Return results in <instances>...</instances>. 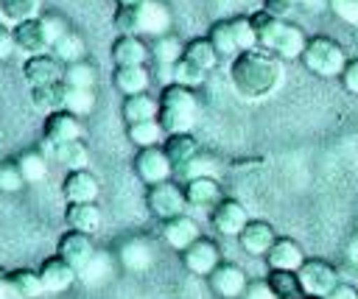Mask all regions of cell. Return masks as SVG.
<instances>
[{
  "mask_svg": "<svg viewBox=\"0 0 358 299\" xmlns=\"http://www.w3.org/2000/svg\"><path fill=\"white\" fill-rule=\"evenodd\" d=\"M64 64H73V61H81L84 59V39L76 34V31H67V34H62L56 42H53V48H50Z\"/></svg>",
  "mask_w": 358,
  "mask_h": 299,
  "instance_id": "obj_37",
  "label": "cell"
},
{
  "mask_svg": "<svg viewBox=\"0 0 358 299\" xmlns=\"http://www.w3.org/2000/svg\"><path fill=\"white\" fill-rule=\"evenodd\" d=\"M294 6H296V0H263V8L274 17H282V20L294 11Z\"/></svg>",
  "mask_w": 358,
  "mask_h": 299,
  "instance_id": "obj_50",
  "label": "cell"
},
{
  "mask_svg": "<svg viewBox=\"0 0 358 299\" xmlns=\"http://www.w3.org/2000/svg\"><path fill=\"white\" fill-rule=\"evenodd\" d=\"M0 299H20V296L14 293V288H11V282H8V279H3V282H0Z\"/></svg>",
  "mask_w": 358,
  "mask_h": 299,
  "instance_id": "obj_53",
  "label": "cell"
},
{
  "mask_svg": "<svg viewBox=\"0 0 358 299\" xmlns=\"http://www.w3.org/2000/svg\"><path fill=\"white\" fill-rule=\"evenodd\" d=\"M134 170L145 184H157V182H168L173 176V162L168 159L162 145H148L140 148L134 156Z\"/></svg>",
  "mask_w": 358,
  "mask_h": 299,
  "instance_id": "obj_6",
  "label": "cell"
},
{
  "mask_svg": "<svg viewBox=\"0 0 358 299\" xmlns=\"http://www.w3.org/2000/svg\"><path fill=\"white\" fill-rule=\"evenodd\" d=\"M302 299H327V296H313V293H305Z\"/></svg>",
  "mask_w": 358,
  "mask_h": 299,
  "instance_id": "obj_56",
  "label": "cell"
},
{
  "mask_svg": "<svg viewBox=\"0 0 358 299\" xmlns=\"http://www.w3.org/2000/svg\"><path fill=\"white\" fill-rule=\"evenodd\" d=\"M168 159L173 162V170L182 168L185 162H190L193 156H199V143L190 131H179V134H168L165 143H162Z\"/></svg>",
  "mask_w": 358,
  "mask_h": 299,
  "instance_id": "obj_27",
  "label": "cell"
},
{
  "mask_svg": "<svg viewBox=\"0 0 358 299\" xmlns=\"http://www.w3.org/2000/svg\"><path fill=\"white\" fill-rule=\"evenodd\" d=\"M246 285H249L246 282V274L235 263H218L213 268V274H210V288L221 299H241L243 291H246Z\"/></svg>",
  "mask_w": 358,
  "mask_h": 299,
  "instance_id": "obj_9",
  "label": "cell"
},
{
  "mask_svg": "<svg viewBox=\"0 0 358 299\" xmlns=\"http://www.w3.org/2000/svg\"><path fill=\"white\" fill-rule=\"evenodd\" d=\"M81 120L70 109L50 112L42 123V137L45 143H67V140H81Z\"/></svg>",
  "mask_w": 358,
  "mask_h": 299,
  "instance_id": "obj_12",
  "label": "cell"
},
{
  "mask_svg": "<svg viewBox=\"0 0 358 299\" xmlns=\"http://www.w3.org/2000/svg\"><path fill=\"white\" fill-rule=\"evenodd\" d=\"M64 70H67V64L56 53H36V56L25 59L22 78H25L28 87H42V84L64 81Z\"/></svg>",
  "mask_w": 358,
  "mask_h": 299,
  "instance_id": "obj_7",
  "label": "cell"
},
{
  "mask_svg": "<svg viewBox=\"0 0 358 299\" xmlns=\"http://www.w3.org/2000/svg\"><path fill=\"white\" fill-rule=\"evenodd\" d=\"M106 265H109V260H106L103 254H98V251H95V257H92V260L78 271V277H81L84 282H101V279L109 274V268H106Z\"/></svg>",
  "mask_w": 358,
  "mask_h": 299,
  "instance_id": "obj_45",
  "label": "cell"
},
{
  "mask_svg": "<svg viewBox=\"0 0 358 299\" xmlns=\"http://www.w3.org/2000/svg\"><path fill=\"white\" fill-rule=\"evenodd\" d=\"M42 154L53 162H62L67 170L87 168V162H90V151L81 140H67V143H45L42 140Z\"/></svg>",
  "mask_w": 358,
  "mask_h": 299,
  "instance_id": "obj_16",
  "label": "cell"
},
{
  "mask_svg": "<svg viewBox=\"0 0 358 299\" xmlns=\"http://www.w3.org/2000/svg\"><path fill=\"white\" fill-rule=\"evenodd\" d=\"M182 53H185V45H182L176 36H171V34L157 36V45H154V59H157L159 64H176V61L182 59Z\"/></svg>",
  "mask_w": 358,
  "mask_h": 299,
  "instance_id": "obj_40",
  "label": "cell"
},
{
  "mask_svg": "<svg viewBox=\"0 0 358 299\" xmlns=\"http://www.w3.org/2000/svg\"><path fill=\"white\" fill-rule=\"evenodd\" d=\"M305 45H308V36L302 34V28H299V25L285 22V28H282L280 39L274 42V50H271V53H274V56H280L282 61H291V59H302Z\"/></svg>",
  "mask_w": 358,
  "mask_h": 299,
  "instance_id": "obj_30",
  "label": "cell"
},
{
  "mask_svg": "<svg viewBox=\"0 0 358 299\" xmlns=\"http://www.w3.org/2000/svg\"><path fill=\"white\" fill-rule=\"evenodd\" d=\"M210 221H213V229H215V232L229 235V238H238L241 229L249 224V215H246V207H243L238 198H221V201L213 207Z\"/></svg>",
  "mask_w": 358,
  "mask_h": 299,
  "instance_id": "obj_8",
  "label": "cell"
},
{
  "mask_svg": "<svg viewBox=\"0 0 358 299\" xmlns=\"http://www.w3.org/2000/svg\"><path fill=\"white\" fill-rule=\"evenodd\" d=\"M274 240H277V232H274V226L268 224V221H252L249 218V224L241 229V235H238V243H241V249L243 251H249V254H255V257H266L268 254V249L274 246Z\"/></svg>",
  "mask_w": 358,
  "mask_h": 299,
  "instance_id": "obj_15",
  "label": "cell"
},
{
  "mask_svg": "<svg viewBox=\"0 0 358 299\" xmlns=\"http://www.w3.org/2000/svg\"><path fill=\"white\" fill-rule=\"evenodd\" d=\"M67 87H70V84H67ZM92 106H95V92H92V89L70 87V92H67V109H70L73 115H87V112H92Z\"/></svg>",
  "mask_w": 358,
  "mask_h": 299,
  "instance_id": "obj_43",
  "label": "cell"
},
{
  "mask_svg": "<svg viewBox=\"0 0 358 299\" xmlns=\"http://www.w3.org/2000/svg\"><path fill=\"white\" fill-rule=\"evenodd\" d=\"M62 193L67 201H95L101 193V182L90 168L67 170L64 182H62Z\"/></svg>",
  "mask_w": 358,
  "mask_h": 299,
  "instance_id": "obj_14",
  "label": "cell"
},
{
  "mask_svg": "<svg viewBox=\"0 0 358 299\" xmlns=\"http://www.w3.org/2000/svg\"><path fill=\"white\" fill-rule=\"evenodd\" d=\"M232 31H235V39H238V50L257 48V34H255L252 17H232Z\"/></svg>",
  "mask_w": 358,
  "mask_h": 299,
  "instance_id": "obj_42",
  "label": "cell"
},
{
  "mask_svg": "<svg viewBox=\"0 0 358 299\" xmlns=\"http://www.w3.org/2000/svg\"><path fill=\"white\" fill-rule=\"evenodd\" d=\"M162 238H165V243L171 246V249H176V251H185L190 243H196L199 238H201V232H199V224L190 218V215H176V218H168L165 221V229H162Z\"/></svg>",
  "mask_w": 358,
  "mask_h": 299,
  "instance_id": "obj_20",
  "label": "cell"
},
{
  "mask_svg": "<svg viewBox=\"0 0 358 299\" xmlns=\"http://www.w3.org/2000/svg\"><path fill=\"white\" fill-rule=\"evenodd\" d=\"M64 221H67L70 229L92 235L101 226V210L95 207V201H67Z\"/></svg>",
  "mask_w": 358,
  "mask_h": 299,
  "instance_id": "obj_24",
  "label": "cell"
},
{
  "mask_svg": "<svg viewBox=\"0 0 358 299\" xmlns=\"http://www.w3.org/2000/svg\"><path fill=\"white\" fill-rule=\"evenodd\" d=\"M296 274H299L302 291L305 293H313V296H327L338 285L336 265H330L327 260H319V257H305V263L299 265Z\"/></svg>",
  "mask_w": 358,
  "mask_h": 299,
  "instance_id": "obj_5",
  "label": "cell"
},
{
  "mask_svg": "<svg viewBox=\"0 0 358 299\" xmlns=\"http://www.w3.org/2000/svg\"><path fill=\"white\" fill-rule=\"evenodd\" d=\"M182 263L187 271L193 274H213V268L221 263V249L215 240L210 238H199L196 243H190L185 251H182Z\"/></svg>",
  "mask_w": 358,
  "mask_h": 299,
  "instance_id": "obj_11",
  "label": "cell"
},
{
  "mask_svg": "<svg viewBox=\"0 0 358 299\" xmlns=\"http://www.w3.org/2000/svg\"><path fill=\"white\" fill-rule=\"evenodd\" d=\"M151 84V73L145 70V64H115V87L123 95H137L145 92Z\"/></svg>",
  "mask_w": 358,
  "mask_h": 299,
  "instance_id": "obj_25",
  "label": "cell"
},
{
  "mask_svg": "<svg viewBox=\"0 0 358 299\" xmlns=\"http://www.w3.org/2000/svg\"><path fill=\"white\" fill-rule=\"evenodd\" d=\"M241 299H280V296L274 293V288L268 285V279H255V282L246 285V291H243Z\"/></svg>",
  "mask_w": 358,
  "mask_h": 299,
  "instance_id": "obj_47",
  "label": "cell"
},
{
  "mask_svg": "<svg viewBox=\"0 0 358 299\" xmlns=\"http://www.w3.org/2000/svg\"><path fill=\"white\" fill-rule=\"evenodd\" d=\"M14 48H17V45H14V34L0 25V59H8Z\"/></svg>",
  "mask_w": 358,
  "mask_h": 299,
  "instance_id": "obj_51",
  "label": "cell"
},
{
  "mask_svg": "<svg viewBox=\"0 0 358 299\" xmlns=\"http://www.w3.org/2000/svg\"><path fill=\"white\" fill-rule=\"evenodd\" d=\"M145 204L148 210L168 221V218H176L185 212L187 207V198H185V187H176L171 182H157V184H148V193H145Z\"/></svg>",
  "mask_w": 358,
  "mask_h": 299,
  "instance_id": "obj_4",
  "label": "cell"
},
{
  "mask_svg": "<svg viewBox=\"0 0 358 299\" xmlns=\"http://www.w3.org/2000/svg\"><path fill=\"white\" fill-rule=\"evenodd\" d=\"M137 25L140 34H151V36H165L171 28V11L165 3L159 0H143L137 6Z\"/></svg>",
  "mask_w": 358,
  "mask_h": 299,
  "instance_id": "obj_18",
  "label": "cell"
},
{
  "mask_svg": "<svg viewBox=\"0 0 358 299\" xmlns=\"http://www.w3.org/2000/svg\"><path fill=\"white\" fill-rule=\"evenodd\" d=\"M59 257H64L76 271H81L92 257H95V246H92V238L87 232H78V229H70L59 238Z\"/></svg>",
  "mask_w": 358,
  "mask_h": 299,
  "instance_id": "obj_13",
  "label": "cell"
},
{
  "mask_svg": "<svg viewBox=\"0 0 358 299\" xmlns=\"http://www.w3.org/2000/svg\"><path fill=\"white\" fill-rule=\"evenodd\" d=\"M268 268H285V271H299V265L305 263L302 246L294 238H277L274 246L266 254Z\"/></svg>",
  "mask_w": 358,
  "mask_h": 299,
  "instance_id": "obj_21",
  "label": "cell"
},
{
  "mask_svg": "<svg viewBox=\"0 0 358 299\" xmlns=\"http://www.w3.org/2000/svg\"><path fill=\"white\" fill-rule=\"evenodd\" d=\"M17 168L22 170L25 182H42L48 176V156L42 151H25L17 156Z\"/></svg>",
  "mask_w": 358,
  "mask_h": 299,
  "instance_id": "obj_38",
  "label": "cell"
},
{
  "mask_svg": "<svg viewBox=\"0 0 358 299\" xmlns=\"http://www.w3.org/2000/svg\"><path fill=\"white\" fill-rule=\"evenodd\" d=\"M185 198L190 207H215L224 196H221V184L215 176L204 173V176H193L185 182Z\"/></svg>",
  "mask_w": 358,
  "mask_h": 299,
  "instance_id": "obj_19",
  "label": "cell"
},
{
  "mask_svg": "<svg viewBox=\"0 0 358 299\" xmlns=\"http://www.w3.org/2000/svg\"><path fill=\"white\" fill-rule=\"evenodd\" d=\"M330 6L341 20L358 25V0H330Z\"/></svg>",
  "mask_w": 358,
  "mask_h": 299,
  "instance_id": "obj_48",
  "label": "cell"
},
{
  "mask_svg": "<svg viewBox=\"0 0 358 299\" xmlns=\"http://www.w3.org/2000/svg\"><path fill=\"white\" fill-rule=\"evenodd\" d=\"M42 22H45V31H48V36H50V42H56L62 34H67L70 28H67V22L59 17V14H45L42 17ZM53 48V45H50Z\"/></svg>",
  "mask_w": 358,
  "mask_h": 299,
  "instance_id": "obj_49",
  "label": "cell"
},
{
  "mask_svg": "<svg viewBox=\"0 0 358 299\" xmlns=\"http://www.w3.org/2000/svg\"><path fill=\"white\" fill-rule=\"evenodd\" d=\"M338 84L350 92V95H358V59H347L341 75H338Z\"/></svg>",
  "mask_w": 358,
  "mask_h": 299,
  "instance_id": "obj_46",
  "label": "cell"
},
{
  "mask_svg": "<svg viewBox=\"0 0 358 299\" xmlns=\"http://www.w3.org/2000/svg\"><path fill=\"white\" fill-rule=\"evenodd\" d=\"M327 299H358V291H355L352 285H347V282H338V285L327 293Z\"/></svg>",
  "mask_w": 358,
  "mask_h": 299,
  "instance_id": "obj_52",
  "label": "cell"
},
{
  "mask_svg": "<svg viewBox=\"0 0 358 299\" xmlns=\"http://www.w3.org/2000/svg\"><path fill=\"white\" fill-rule=\"evenodd\" d=\"M207 39L213 42V48L218 50V56H238V39H235V31H232V20H218L210 25V34Z\"/></svg>",
  "mask_w": 358,
  "mask_h": 299,
  "instance_id": "obj_35",
  "label": "cell"
},
{
  "mask_svg": "<svg viewBox=\"0 0 358 299\" xmlns=\"http://www.w3.org/2000/svg\"><path fill=\"white\" fill-rule=\"evenodd\" d=\"M229 81H232L235 92L241 98H246V101L268 98L282 84L280 56H274L271 50H263V48L241 50L238 56H232Z\"/></svg>",
  "mask_w": 358,
  "mask_h": 299,
  "instance_id": "obj_1",
  "label": "cell"
},
{
  "mask_svg": "<svg viewBox=\"0 0 358 299\" xmlns=\"http://www.w3.org/2000/svg\"><path fill=\"white\" fill-rule=\"evenodd\" d=\"M159 103V112H157V120L159 126L165 129V134H179V131H190L196 126V117H199V98L193 92V87H185V84H165L162 87V95L157 98Z\"/></svg>",
  "mask_w": 358,
  "mask_h": 299,
  "instance_id": "obj_2",
  "label": "cell"
},
{
  "mask_svg": "<svg viewBox=\"0 0 358 299\" xmlns=\"http://www.w3.org/2000/svg\"><path fill=\"white\" fill-rule=\"evenodd\" d=\"M11 34H14V45L28 53V56H36V53H48L50 50V36L45 31V22L42 17H34V20H25L20 25H11Z\"/></svg>",
  "mask_w": 358,
  "mask_h": 299,
  "instance_id": "obj_10",
  "label": "cell"
},
{
  "mask_svg": "<svg viewBox=\"0 0 358 299\" xmlns=\"http://www.w3.org/2000/svg\"><path fill=\"white\" fill-rule=\"evenodd\" d=\"M148 48L140 36L134 34H120L115 42H112V61L120 67V64H145L148 61Z\"/></svg>",
  "mask_w": 358,
  "mask_h": 299,
  "instance_id": "obj_23",
  "label": "cell"
},
{
  "mask_svg": "<svg viewBox=\"0 0 358 299\" xmlns=\"http://www.w3.org/2000/svg\"><path fill=\"white\" fill-rule=\"evenodd\" d=\"M120 263L129 271H148L154 265V249L143 238H131L120 246Z\"/></svg>",
  "mask_w": 358,
  "mask_h": 299,
  "instance_id": "obj_29",
  "label": "cell"
},
{
  "mask_svg": "<svg viewBox=\"0 0 358 299\" xmlns=\"http://www.w3.org/2000/svg\"><path fill=\"white\" fill-rule=\"evenodd\" d=\"M3 279H8V271H6L3 265H0V282H3Z\"/></svg>",
  "mask_w": 358,
  "mask_h": 299,
  "instance_id": "obj_55",
  "label": "cell"
},
{
  "mask_svg": "<svg viewBox=\"0 0 358 299\" xmlns=\"http://www.w3.org/2000/svg\"><path fill=\"white\" fill-rule=\"evenodd\" d=\"M204 78H207V70H201L199 64L187 61L185 56H182V59L173 64V81H176V84H185V87H199Z\"/></svg>",
  "mask_w": 358,
  "mask_h": 299,
  "instance_id": "obj_41",
  "label": "cell"
},
{
  "mask_svg": "<svg viewBox=\"0 0 358 299\" xmlns=\"http://www.w3.org/2000/svg\"><path fill=\"white\" fill-rule=\"evenodd\" d=\"M22 184H25V176H22V170L17 168V162L0 165V190L17 193V190H22Z\"/></svg>",
  "mask_w": 358,
  "mask_h": 299,
  "instance_id": "obj_44",
  "label": "cell"
},
{
  "mask_svg": "<svg viewBox=\"0 0 358 299\" xmlns=\"http://www.w3.org/2000/svg\"><path fill=\"white\" fill-rule=\"evenodd\" d=\"M39 14V0H0V17L8 25H20Z\"/></svg>",
  "mask_w": 358,
  "mask_h": 299,
  "instance_id": "obj_36",
  "label": "cell"
},
{
  "mask_svg": "<svg viewBox=\"0 0 358 299\" xmlns=\"http://www.w3.org/2000/svg\"><path fill=\"white\" fill-rule=\"evenodd\" d=\"M268 285L274 288V293L280 299H302L305 291H302V282H299V274L296 271H285V268H271L268 271Z\"/></svg>",
  "mask_w": 358,
  "mask_h": 299,
  "instance_id": "obj_33",
  "label": "cell"
},
{
  "mask_svg": "<svg viewBox=\"0 0 358 299\" xmlns=\"http://www.w3.org/2000/svg\"><path fill=\"white\" fill-rule=\"evenodd\" d=\"M95 78H98V73H95V67L90 64V61H73V64H67V70H64V81L70 84V87H84V89H92L95 87Z\"/></svg>",
  "mask_w": 358,
  "mask_h": 299,
  "instance_id": "obj_39",
  "label": "cell"
},
{
  "mask_svg": "<svg viewBox=\"0 0 358 299\" xmlns=\"http://www.w3.org/2000/svg\"><path fill=\"white\" fill-rule=\"evenodd\" d=\"M249 17H252V25H255V34H257V48L274 50V42L280 39V34H282V28H285V20L268 14L266 8H260V11L249 14Z\"/></svg>",
  "mask_w": 358,
  "mask_h": 299,
  "instance_id": "obj_26",
  "label": "cell"
},
{
  "mask_svg": "<svg viewBox=\"0 0 358 299\" xmlns=\"http://www.w3.org/2000/svg\"><path fill=\"white\" fill-rule=\"evenodd\" d=\"M39 277H42L45 291L59 293V291H67V288L76 282L78 271H76L64 257H59V254H56V257L42 260V265H39Z\"/></svg>",
  "mask_w": 358,
  "mask_h": 299,
  "instance_id": "obj_17",
  "label": "cell"
},
{
  "mask_svg": "<svg viewBox=\"0 0 358 299\" xmlns=\"http://www.w3.org/2000/svg\"><path fill=\"white\" fill-rule=\"evenodd\" d=\"M8 282H11V288H14V293L20 299H39L45 293V285H42L39 271H31V268H14V271H8Z\"/></svg>",
  "mask_w": 358,
  "mask_h": 299,
  "instance_id": "obj_31",
  "label": "cell"
},
{
  "mask_svg": "<svg viewBox=\"0 0 358 299\" xmlns=\"http://www.w3.org/2000/svg\"><path fill=\"white\" fill-rule=\"evenodd\" d=\"M302 64L319 78H338L347 64V53L330 36H310L302 50Z\"/></svg>",
  "mask_w": 358,
  "mask_h": 299,
  "instance_id": "obj_3",
  "label": "cell"
},
{
  "mask_svg": "<svg viewBox=\"0 0 358 299\" xmlns=\"http://www.w3.org/2000/svg\"><path fill=\"white\" fill-rule=\"evenodd\" d=\"M129 140L137 145V148H148V145H162L165 143V129L159 126V120H140V123H129L126 129Z\"/></svg>",
  "mask_w": 358,
  "mask_h": 299,
  "instance_id": "obj_32",
  "label": "cell"
},
{
  "mask_svg": "<svg viewBox=\"0 0 358 299\" xmlns=\"http://www.w3.org/2000/svg\"><path fill=\"white\" fill-rule=\"evenodd\" d=\"M187 61H193V64H199L201 70H213L215 64H218V50L213 48V42L207 39V36H199V39H190L187 45H185V53H182Z\"/></svg>",
  "mask_w": 358,
  "mask_h": 299,
  "instance_id": "obj_34",
  "label": "cell"
},
{
  "mask_svg": "<svg viewBox=\"0 0 358 299\" xmlns=\"http://www.w3.org/2000/svg\"><path fill=\"white\" fill-rule=\"evenodd\" d=\"M157 112H159V103L151 95H145V92L126 95L123 98V106H120V115H123L126 126L129 123H140V120H154Z\"/></svg>",
  "mask_w": 358,
  "mask_h": 299,
  "instance_id": "obj_28",
  "label": "cell"
},
{
  "mask_svg": "<svg viewBox=\"0 0 358 299\" xmlns=\"http://www.w3.org/2000/svg\"><path fill=\"white\" fill-rule=\"evenodd\" d=\"M143 0H115V6H140Z\"/></svg>",
  "mask_w": 358,
  "mask_h": 299,
  "instance_id": "obj_54",
  "label": "cell"
},
{
  "mask_svg": "<svg viewBox=\"0 0 358 299\" xmlns=\"http://www.w3.org/2000/svg\"><path fill=\"white\" fill-rule=\"evenodd\" d=\"M67 81H53V84H42V87H31V103L50 115V112H59V109H67Z\"/></svg>",
  "mask_w": 358,
  "mask_h": 299,
  "instance_id": "obj_22",
  "label": "cell"
}]
</instances>
